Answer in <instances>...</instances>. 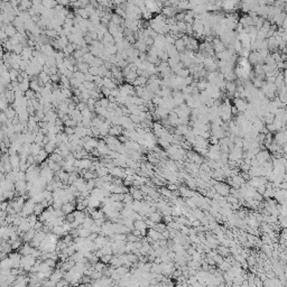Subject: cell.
I'll list each match as a JSON object with an SVG mask.
<instances>
[{
  "mask_svg": "<svg viewBox=\"0 0 287 287\" xmlns=\"http://www.w3.org/2000/svg\"><path fill=\"white\" fill-rule=\"evenodd\" d=\"M35 205H36V203H35L31 199H28V200L25 202L24 206H22V210H21L20 214L22 215V216H28V215L33 214V213H34Z\"/></svg>",
  "mask_w": 287,
  "mask_h": 287,
  "instance_id": "cell-1",
  "label": "cell"
},
{
  "mask_svg": "<svg viewBox=\"0 0 287 287\" xmlns=\"http://www.w3.org/2000/svg\"><path fill=\"white\" fill-rule=\"evenodd\" d=\"M215 191L221 196H226L230 193V187L224 183H215Z\"/></svg>",
  "mask_w": 287,
  "mask_h": 287,
  "instance_id": "cell-2",
  "label": "cell"
},
{
  "mask_svg": "<svg viewBox=\"0 0 287 287\" xmlns=\"http://www.w3.org/2000/svg\"><path fill=\"white\" fill-rule=\"evenodd\" d=\"M255 157H256L257 161L259 162V164L263 165V164H265L266 162L269 161L270 155H269V153H268L267 150H260V152H258V153H257Z\"/></svg>",
  "mask_w": 287,
  "mask_h": 287,
  "instance_id": "cell-3",
  "label": "cell"
},
{
  "mask_svg": "<svg viewBox=\"0 0 287 287\" xmlns=\"http://www.w3.org/2000/svg\"><path fill=\"white\" fill-rule=\"evenodd\" d=\"M36 232H37V231H36L34 228H31V230H28L27 232H25L24 236H22L24 242H31V240L35 238V236H36Z\"/></svg>",
  "mask_w": 287,
  "mask_h": 287,
  "instance_id": "cell-4",
  "label": "cell"
},
{
  "mask_svg": "<svg viewBox=\"0 0 287 287\" xmlns=\"http://www.w3.org/2000/svg\"><path fill=\"white\" fill-rule=\"evenodd\" d=\"M33 249H34V248L29 245V242H26L25 245L21 246V248L19 249V252H20L22 256H28V255H31Z\"/></svg>",
  "mask_w": 287,
  "mask_h": 287,
  "instance_id": "cell-5",
  "label": "cell"
},
{
  "mask_svg": "<svg viewBox=\"0 0 287 287\" xmlns=\"http://www.w3.org/2000/svg\"><path fill=\"white\" fill-rule=\"evenodd\" d=\"M149 219L153 220L154 222L158 223V222H162V219H163V213L159 212V211H154L152 212L150 215H149Z\"/></svg>",
  "mask_w": 287,
  "mask_h": 287,
  "instance_id": "cell-6",
  "label": "cell"
},
{
  "mask_svg": "<svg viewBox=\"0 0 287 287\" xmlns=\"http://www.w3.org/2000/svg\"><path fill=\"white\" fill-rule=\"evenodd\" d=\"M91 216H92L94 220H97V219H102V218H105L107 215L104 213V211H103L102 209L101 210H94L92 213H91Z\"/></svg>",
  "mask_w": 287,
  "mask_h": 287,
  "instance_id": "cell-7",
  "label": "cell"
},
{
  "mask_svg": "<svg viewBox=\"0 0 287 287\" xmlns=\"http://www.w3.org/2000/svg\"><path fill=\"white\" fill-rule=\"evenodd\" d=\"M188 157L191 158V161L192 162H194L196 164H201L202 163V157L200 156V155H197V153H193V152H191L190 154H188Z\"/></svg>",
  "mask_w": 287,
  "mask_h": 287,
  "instance_id": "cell-8",
  "label": "cell"
},
{
  "mask_svg": "<svg viewBox=\"0 0 287 287\" xmlns=\"http://www.w3.org/2000/svg\"><path fill=\"white\" fill-rule=\"evenodd\" d=\"M121 133H122V129L119 126H113L109 129V135L111 136H120Z\"/></svg>",
  "mask_w": 287,
  "mask_h": 287,
  "instance_id": "cell-9",
  "label": "cell"
},
{
  "mask_svg": "<svg viewBox=\"0 0 287 287\" xmlns=\"http://www.w3.org/2000/svg\"><path fill=\"white\" fill-rule=\"evenodd\" d=\"M43 148L39 144L35 143V144H31V154L34 155V156H36V155L38 154L39 152H41V149Z\"/></svg>",
  "mask_w": 287,
  "mask_h": 287,
  "instance_id": "cell-10",
  "label": "cell"
},
{
  "mask_svg": "<svg viewBox=\"0 0 287 287\" xmlns=\"http://www.w3.org/2000/svg\"><path fill=\"white\" fill-rule=\"evenodd\" d=\"M218 251H219V255H221V256L223 257H228L229 256V254H230V249L228 248L226 246H222V247H219L218 248Z\"/></svg>",
  "mask_w": 287,
  "mask_h": 287,
  "instance_id": "cell-11",
  "label": "cell"
},
{
  "mask_svg": "<svg viewBox=\"0 0 287 287\" xmlns=\"http://www.w3.org/2000/svg\"><path fill=\"white\" fill-rule=\"evenodd\" d=\"M45 211V207L41 203H36L35 205V209H34V213L36 215H41L43 212Z\"/></svg>",
  "mask_w": 287,
  "mask_h": 287,
  "instance_id": "cell-12",
  "label": "cell"
},
{
  "mask_svg": "<svg viewBox=\"0 0 287 287\" xmlns=\"http://www.w3.org/2000/svg\"><path fill=\"white\" fill-rule=\"evenodd\" d=\"M112 257H113V255H103L102 257H101V261H103L104 264H110V261H111V259H112Z\"/></svg>",
  "mask_w": 287,
  "mask_h": 287,
  "instance_id": "cell-13",
  "label": "cell"
},
{
  "mask_svg": "<svg viewBox=\"0 0 287 287\" xmlns=\"http://www.w3.org/2000/svg\"><path fill=\"white\" fill-rule=\"evenodd\" d=\"M45 263H46V264H47L50 267H52V268H55V267H56V259L48 258V259H46V260H45Z\"/></svg>",
  "mask_w": 287,
  "mask_h": 287,
  "instance_id": "cell-14",
  "label": "cell"
},
{
  "mask_svg": "<svg viewBox=\"0 0 287 287\" xmlns=\"http://www.w3.org/2000/svg\"><path fill=\"white\" fill-rule=\"evenodd\" d=\"M65 221H67V222H74L75 221V216H74V212H72V213H69V214L65 215Z\"/></svg>",
  "mask_w": 287,
  "mask_h": 287,
  "instance_id": "cell-15",
  "label": "cell"
},
{
  "mask_svg": "<svg viewBox=\"0 0 287 287\" xmlns=\"http://www.w3.org/2000/svg\"><path fill=\"white\" fill-rule=\"evenodd\" d=\"M67 285H70V283H69L65 278H62L61 280H58V282L56 283V286H67Z\"/></svg>",
  "mask_w": 287,
  "mask_h": 287,
  "instance_id": "cell-16",
  "label": "cell"
},
{
  "mask_svg": "<svg viewBox=\"0 0 287 287\" xmlns=\"http://www.w3.org/2000/svg\"><path fill=\"white\" fill-rule=\"evenodd\" d=\"M279 222L283 226L287 228V215H282L280 219H279Z\"/></svg>",
  "mask_w": 287,
  "mask_h": 287,
  "instance_id": "cell-17",
  "label": "cell"
},
{
  "mask_svg": "<svg viewBox=\"0 0 287 287\" xmlns=\"http://www.w3.org/2000/svg\"><path fill=\"white\" fill-rule=\"evenodd\" d=\"M84 84H85V88H86V89H90V90H93V89H94V84H93L92 82H85Z\"/></svg>",
  "mask_w": 287,
  "mask_h": 287,
  "instance_id": "cell-18",
  "label": "cell"
},
{
  "mask_svg": "<svg viewBox=\"0 0 287 287\" xmlns=\"http://www.w3.org/2000/svg\"><path fill=\"white\" fill-rule=\"evenodd\" d=\"M248 264H249L250 266L255 265V264H256V261H255V258H254V257H249V258H248Z\"/></svg>",
  "mask_w": 287,
  "mask_h": 287,
  "instance_id": "cell-19",
  "label": "cell"
},
{
  "mask_svg": "<svg viewBox=\"0 0 287 287\" xmlns=\"http://www.w3.org/2000/svg\"><path fill=\"white\" fill-rule=\"evenodd\" d=\"M1 121H2V123H5V121H6V116L5 114L1 116Z\"/></svg>",
  "mask_w": 287,
  "mask_h": 287,
  "instance_id": "cell-20",
  "label": "cell"
}]
</instances>
